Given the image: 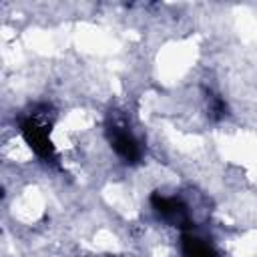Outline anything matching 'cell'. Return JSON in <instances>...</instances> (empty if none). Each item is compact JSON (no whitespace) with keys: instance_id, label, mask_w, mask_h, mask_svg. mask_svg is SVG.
Masks as SVG:
<instances>
[{"instance_id":"1","label":"cell","mask_w":257,"mask_h":257,"mask_svg":"<svg viewBox=\"0 0 257 257\" xmlns=\"http://www.w3.org/2000/svg\"><path fill=\"white\" fill-rule=\"evenodd\" d=\"M50 128H52V118L46 108L44 110L34 108L22 114L18 120V131L24 143L44 163H54V145L50 139Z\"/></svg>"},{"instance_id":"3","label":"cell","mask_w":257,"mask_h":257,"mask_svg":"<svg viewBox=\"0 0 257 257\" xmlns=\"http://www.w3.org/2000/svg\"><path fill=\"white\" fill-rule=\"evenodd\" d=\"M151 207L155 211V215L169 223V225H175L179 227L181 231L183 229H189L193 227L191 225V217H189V209H187V203L177 197V195H165V193H155L151 197Z\"/></svg>"},{"instance_id":"4","label":"cell","mask_w":257,"mask_h":257,"mask_svg":"<svg viewBox=\"0 0 257 257\" xmlns=\"http://www.w3.org/2000/svg\"><path fill=\"white\" fill-rule=\"evenodd\" d=\"M181 255L183 257H219V251L215 243L197 231L193 227L183 229L181 233Z\"/></svg>"},{"instance_id":"2","label":"cell","mask_w":257,"mask_h":257,"mask_svg":"<svg viewBox=\"0 0 257 257\" xmlns=\"http://www.w3.org/2000/svg\"><path fill=\"white\" fill-rule=\"evenodd\" d=\"M104 135H106V141H108L110 149L114 151V155L122 163L135 165V163H139L143 159L145 147H143L141 139L131 128V124L126 122L124 116L110 114L108 120H106V124H104Z\"/></svg>"}]
</instances>
